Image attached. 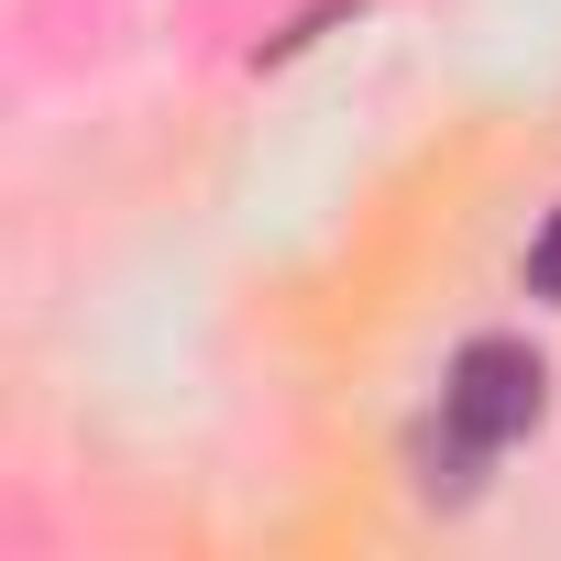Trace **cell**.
<instances>
[{
  "instance_id": "cell-1",
  "label": "cell",
  "mask_w": 561,
  "mask_h": 561,
  "mask_svg": "<svg viewBox=\"0 0 561 561\" xmlns=\"http://www.w3.org/2000/svg\"><path fill=\"white\" fill-rule=\"evenodd\" d=\"M550 408V364L528 342H462L451 353V386H440V430H462L473 451H506L528 440Z\"/></svg>"
},
{
  "instance_id": "cell-2",
  "label": "cell",
  "mask_w": 561,
  "mask_h": 561,
  "mask_svg": "<svg viewBox=\"0 0 561 561\" xmlns=\"http://www.w3.org/2000/svg\"><path fill=\"white\" fill-rule=\"evenodd\" d=\"M528 298H561V209H550V231L528 242Z\"/></svg>"
}]
</instances>
